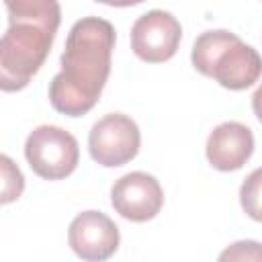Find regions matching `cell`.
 <instances>
[{"label": "cell", "mask_w": 262, "mask_h": 262, "mask_svg": "<svg viewBox=\"0 0 262 262\" xmlns=\"http://www.w3.org/2000/svg\"><path fill=\"white\" fill-rule=\"evenodd\" d=\"M190 61L196 72L227 90H246L262 76L260 53L225 29L201 33L192 45Z\"/></svg>", "instance_id": "cell-2"}, {"label": "cell", "mask_w": 262, "mask_h": 262, "mask_svg": "<svg viewBox=\"0 0 262 262\" xmlns=\"http://www.w3.org/2000/svg\"><path fill=\"white\" fill-rule=\"evenodd\" d=\"M209 164L221 172L239 170L254 154V135L252 129L237 121H225L217 125L205 145Z\"/></svg>", "instance_id": "cell-9"}, {"label": "cell", "mask_w": 262, "mask_h": 262, "mask_svg": "<svg viewBox=\"0 0 262 262\" xmlns=\"http://www.w3.org/2000/svg\"><path fill=\"white\" fill-rule=\"evenodd\" d=\"M0 166H2V203H12L23 194L25 188V178L18 170V166L8 158L2 156L0 158Z\"/></svg>", "instance_id": "cell-12"}, {"label": "cell", "mask_w": 262, "mask_h": 262, "mask_svg": "<svg viewBox=\"0 0 262 262\" xmlns=\"http://www.w3.org/2000/svg\"><path fill=\"white\" fill-rule=\"evenodd\" d=\"M115 27L98 16L74 23L61 53V72L49 84L51 106L68 117L86 115L100 98L111 74Z\"/></svg>", "instance_id": "cell-1"}, {"label": "cell", "mask_w": 262, "mask_h": 262, "mask_svg": "<svg viewBox=\"0 0 262 262\" xmlns=\"http://www.w3.org/2000/svg\"><path fill=\"white\" fill-rule=\"evenodd\" d=\"M182 39V27L166 10H149L131 27V49L147 63H162L174 57Z\"/></svg>", "instance_id": "cell-6"}, {"label": "cell", "mask_w": 262, "mask_h": 262, "mask_svg": "<svg viewBox=\"0 0 262 262\" xmlns=\"http://www.w3.org/2000/svg\"><path fill=\"white\" fill-rule=\"evenodd\" d=\"M219 260H262V244L242 239L219 254Z\"/></svg>", "instance_id": "cell-13"}, {"label": "cell", "mask_w": 262, "mask_h": 262, "mask_svg": "<svg viewBox=\"0 0 262 262\" xmlns=\"http://www.w3.org/2000/svg\"><path fill=\"white\" fill-rule=\"evenodd\" d=\"M94 2H100V4H106V6H119V8H125V6L141 4L143 0H94Z\"/></svg>", "instance_id": "cell-15"}, {"label": "cell", "mask_w": 262, "mask_h": 262, "mask_svg": "<svg viewBox=\"0 0 262 262\" xmlns=\"http://www.w3.org/2000/svg\"><path fill=\"white\" fill-rule=\"evenodd\" d=\"M70 248L82 260L100 262L111 258L121 242L119 227L100 211H84L76 215L68 229Z\"/></svg>", "instance_id": "cell-8"}, {"label": "cell", "mask_w": 262, "mask_h": 262, "mask_svg": "<svg viewBox=\"0 0 262 262\" xmlns=\"http://www.w3.org/2000/svg\"><path fill=\"white\" fill-rule=\"evenodd\" d=\"M111 205L123 219L143 223L160 213L164 205V190L151 174L129 172L113 184Z\"/></svg>", "instance_id": "cell-7"}, {"label": "cell", "mask_w": 262, "mask_h": 262, "mask_svg": "<svg viewBox=\"0 0 262 262\" xmlns=\"http://www.w3.org/2000/svg\"><path fill=\"white\" fill-rule=\"evenodd\" d=\"M53 29L39 23H10L0 39V88L23 90L41 70L53 39Z\"/></svg>", "instance_id": "cell-3"}, {"label": "cell", "mask_w": 262, "mask_h": 262, "mask_svg": "<svg viewBox=\"0 0 262 262\" xmlns=\"http://www.w3.org/2000/svg\"><path fill=\"white\" fill-rule=\"evenodd\" d=\"M25 158L37 176L61 180L76 170L80 147L70 131L57 125H39L25 141Z\"/></svg>", "instance_id": "cell-4"}, {"label": "cell", "mask_w": 262, "mask_h": 262, "mask_svg": "<svg viewBox=\"0 0 262 262\" xmlns=\"http://www.w3.org/2000/svg\"><path fill=\"white\" fill-rule=\"evenodd\" d=\"M10 23H39L53 31L59 29L61 8L57 0H4Z\"/></svg>", "instance_id": "cell-10"}, {"label": "cell", "mask_w": 262, "mask_h": 262, "mask_svg": "<svg viewBox=\"0 0 262 262\" xmlns=\"http://www.w3.org/2000/svg\"><path fill=\"white\" fill-rule=\"evenodd\" d=\"M141 145V133L137 123L123 113H108L98 119L88 135L90 158L104 166L117 168L131 162Z\"/></svg>", "instance_id": "cell-5"}, {"label": "cell", "mask_w": 262, "mask_h": 262, "mask_svg": "<svg viewBox=\"0 0 262 262\" xmlns=\"http://www.w3.org/2000/svg\"><path fill=\"white\" fill-rule=\"evenodd\" d=\"M252 108H254V115L256 119L262 123V84L256 88V92L252 94Z\"/></svg>", "instance_id": "cell-14"}, {"label": "cell", "mask_w": 262, "mask_h": 262, "mask_svg": "<svg viewBox=\"0 0 262 262\" xmlns=\"http://www.w3.org/2000/svg\"><path fill=\"white\" fill-rule=\"evenodd\" d=\"M239 203L248 217L262 223V168L252 170L242 182Z\"/></svg>", "instance_id": "cell-11"}]
</instances>
